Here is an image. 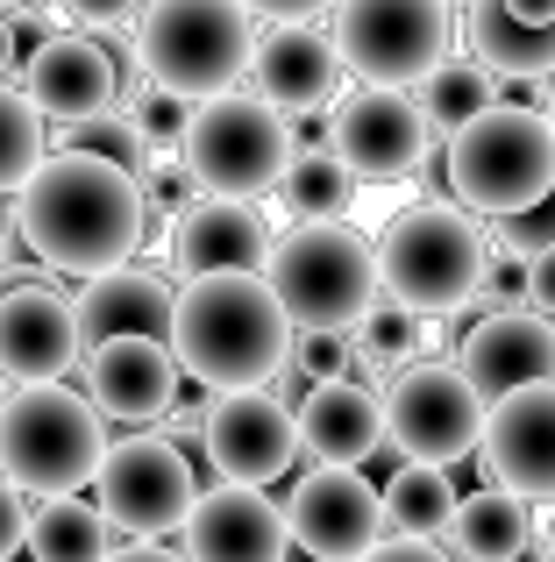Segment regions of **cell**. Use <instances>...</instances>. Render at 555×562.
<instances>
[{
  "label": "cell",
  "instance_id": "obj_1",
  "mask_svg": "<svg viewBox=\"0 0 555 562\" xmlns=\"http://www.w3.org/2000/svg\"><path fill=\"white\" fill-rule=\"evenodd\" d=\"M14 228H22V249L50 271L107 278L136 263L143 228H150V192H143V179L86 150H50L36 179L14 192Z\"/></svg>",
  "mask_w": 555,
  "mask_h": 562
},
{
  "label": "cell",
  "instance_id": "obj_2",
  "mask_svg": "<svg viewBox=\"0 0 555 562\" xmlns=\"http://www.w3.org/2000/svg\"><path fill=\"white\" fill-rule=\"evenodd\" d=\"M179 378L222 392H264L292 363V321L264 278H185L171 300Z\"/></svg>",
  "mask_w": 555,
  "mask_h": 562
},
{
  "label": "cell",
  "instance_id": "obj_3",
  "mask_svg": "<svg viewBox=\"0 0 555 562\" xmlns=\"http://www.w3.org/2000/svg\"><path fill=\"white\" fill-rule=\"evenodd\" d=\"M485 263H491V243L477 228V214L449 200H420L406 214L385 221L377 235V285H385V306L414 321H449L477 300L485 285Z\"/></svg>",
  "mask_w": 555,
  "mask_h": 562
},
{
  "label": "cell",
  "instance_id": "obj_4",
  "mask_svg": "<svg viewBox=\"0 0 555 562\" xmlns=\"http://www.w3.org/2000/svg\"><path fill=\"white\" fill-rule=\"evenodd\" d=\"M143 86L165 100H222L257 57V22L242 0H143L136 14Z\"/></svg>",
  "mask_w": 555,
  "mask_h": 562
},
{
  "label": "cell",
  "instance_id": "obj_5",
  "mask_svg": "<svg viewBox=\"0 0 555 562\" xmlns=\"http://www.w3.org/2000/svg\"><path fill=\"white\" fill-rule=\"evenodd\" d=\"M264 285L278 292L292 335H356L385 306L377 285V243L349 221H314V228L278 235Z\"/></svg>",
  "mask_w": 555,
  "mask_h": 562
},
{
  "label": "cell",
  "instance_id": "obj_6",
  "mask_svg": "<svg viewBox=\"0 0 555 562\" xmlns=\"http://www.w3.org/2000/svg\"><path fill=\"white\" fill-rule=\"evenodd\" d=\"M442 171H449V192L463 200V214L513 221L555 192V128L542 108L499 100L442 143Z\"/></svg>",
  "mask_w": 555,
  "mask_h": 562
},
{
  "label": "cell",
  "instance_id": "obj_7",
  "mask_svg": "<svg viewBox=\"0 0 555 562\" xmlns=\"http://www.w3.org/2000/svg\"><path fill=\"white\" fill-rule=\"evenodd\" d=\"M107 427L93 398L71 384H22L0 406V477L36 498H71L79 484L100 477Z\"/></svg>",
  "mask_w": 555,
  "mask_h": 562
},
{
  "label": "cell",
  "instance_id": "obj_8",
  "mask_svg": "<svg viewBox=\"0 0 555 562\" xmlns=\"http://www.w3.org/2000/svg\"><path fill=\"white\" fill-rule=\"evenodd\" d=\"M179 165H185V179L200 186V200L257 206L292 171V122L278 108H264L257 93L200 100V108L185 114Z\"/></svg>",
  "mask_w": 555,
  "mask_h": 562
},
{
  "label": "cell",
  "instance_id": "obj_9",
  "mask_svg": "<svg viewBox=\"0 0 555 562\" xmlns=\"http://www.w3.org/2000/svg\"><path fill=\"white\" fill-rule=\"evenodd\" d=\"M335 57L363 86L406 93L456 57V0H335Z\"/></svg>",
  "mask_w": 555,
  "mask_h": 562
},
{
  "label": "cell",
  "instance_id": "obj_10",
  "mask_svg": "<svg viewBox=\"0 0 555 562\" xmlns=\"http://www.w3.org/2000/svg\"><path fill=\"white\" fill-rule=\"evenodd\" d=\"M93 492H100L107 527H122L136 541H157L171 527H185V513L200 498V477H193V456L171 435H128V441H107Z\"/></svg>",
  "mask_w": 555,
  "mask_h": 562
},
{
  "label": "cell",
  "instance_id": "obj_11",
  "mask_svg": "<svg viewBox=\"0 0 555 562\" xmlns=\"http://www.w3.org/2000/svg\"><path fill=\"white\" fill-rule=\"evenodd\" d=\"M385 435L399 441L406 463L449 470L485 441V398L463 384L456 363H406L385 384Z\"/></svg>",
  "mask_w": 555,
  "mask_h": 562
},
{
  "label": "cell",
  "instance_id": "obj_12",
  "mask_svg": "<svg viewBox=\"0 0 555 562\" xmlns=\"http://www.w3.org/2000/svg\"><path fill=\"white\" fill-rule=\"evenodd\" d=\"M200 456H207L214 484H250L264 492L299 463V420L278 392H222L200 413Z\"/></svg>",
  "mask_w": 555,
  "mask_h": 562
},
{
  "label": "cell",
  "instance_id": "obj_13",
  "mask_svg": "<svg viewBox=\"0 0 555 562\" xmlns=\"http://www.w3.org/2000/svg\"><path fill=\"white\" fill-rule=\"evenodd\" d=\"M285 535L314 562H363L385 541V492L363 470L314 463L285 498Z\"/></svg>",
  "mask_w": 555,
  "mask_h": 562
},
{
  "label": "cell",
  "instance_id": "obj_14",
  "mask_svg": "<svg viewBox=\"0 0 555 562\" xmlns=\"http://www.w3.org/2000/svg\"><path fill=\"white\" fill-rule=\"evenodd\" d=\"M428 143H434V128H428V114H420V100L385 93V86H356L328 122V150L349 165L356 186L406 179V171L428 157Z\"/></svg>",
  "mask_w": 555,
  "mask_h": 562
},
{
  "label": "cell",
  "instance_id": "obj_15",
  "mask_svg": "<svg viewBox=\"0 0 555 562\" xmlns=\"http://www.w3.org/2000/svg\"><path fill=\"white\" fill-rule=\"evenodd\" d=\"M477 463L499 492L528 498V506H555V384H528L485 406V441Z\"/></svg>",
  "mask_w": 555,
  "mask_h": 562
},
{
  "label": "cell",
  "instance_id": "obj_16",
  "mask_svg": "<svg viewBox=\"0 0 555 562\" xmlns=\"http://www.w3.org/2000/svg\"><path fill=\"white\" fill-rule=\"evenodd\" d=\"M71 363H86L71 300H57L43 278H8V292H0V378L65 384Z\"/></svg>",
  "mask_w": 555,
  "mask_h": 562
},
{
  "label": "cell",
  "instance_id": "obj_17",
  "mask_svg": "<svg viewBox=\"0 0 555 562\" xmlns=\"http://www.w3.org/2000/svg\"><path fill=\"white\" fill-rule=\"evenodd\" d=\"M456 371L485 406H499L506 392H528V384H555V321L520 314V306H491V314L463 335Z\"/></svg>",
  "mask_w": 555,
  "mask_h": 562
},
{
  "label": "cell",
  "instance_id": "obj_18",
  "mask_svg": "<svg viewBox=\"0 0 555 562\" xmlns=\"http://www.w3.org/2000/svg\"><path fill=\"white\" fill-rule=\"evenodd\" d=\"M185 562H285V506L250 484H214L185 513Z\"/></svg>",
  "mask_w": 555,
  "mask_h": 562
},
{
  "label": "cell",
  "instance_id": "obj_19",
  "mask_svg": "<svg viewBox=\"0 0 555 562\" xmlns=\"http://www.w3.org/2000/svg\"><path fill=\"white\" fill-rule=\"evenodd\" d=\"M114 57L107 43L93 36H43L22 65V100L43 114V122H86V114H107L114 108Z\"/></svg>",
  "mask_w": 555,
  "mask_h": 562
},
{
  "label": "cell",
  "instance_id": "obj_20",
  "mask_svg": "<svg viewBox=\"0 0 555 562\" xmlns=\"http://www.w3.org/2000/svg\"><path fill=\"white\" fill-rule=\"evenodd\" d=\"M86 398H93L100 420H128L150 427L179 406V363H171V342H143V335H122V342L93 349L86 357Z\"/></svg>",
  "mask_w": 555,
  "mask_h": 562
},
{
  "label": "cell",
  "instance_id": "obj_21",
  "mask_svg": "<svg viewBox=\"0 0 555 562\" xmlns=\"http://www.w3.org/2000/svg\"><path fill=\"white\" fill-rule=\"evenodd\" d=\"M179 278H264L271 271V221L242 200H193L179 221Z\"/></svg>",
  "mask_w": 555,
  "mask_h": 562
},
{
  "label": "cell",
  "instance_id": "obj_22",
  "mask_svg": "<svg viewBox=\"0 0 555 562\" xmlns=\"http://www.w3.org/2000/svg\"><path fill=\"white\" fill-rule=\"evenodd\" d=\"M250 79H257V100L292 114H314L335 100V79H342V57H335V36L306 22H278L257 36V57H250Z\"/></svg>",
  "mask_w": 555,
  "mask_h": 562
},
{
  "label": "cell",
  "instance_id": "obj_23",
  "mask_svg": "<svg viewBox=\"0 0 555 562\" xmlns=\"http://www.w3.org/2000/svg\"><path fill=\"white\" fill-rule=\"evenodd\" d=\"M292 420H299V456L335 463V470H356L363 456L385 441V392L363 384V378H335V384L299 392Z\"/></svg>",
  "mask_w": 555,
  "mask_h": 562
},
{
  "label": "cell",
  "instance_id": "obj_24",
  "mask_svg": "<svg viewBox=\"0 0 555 562\" xmlns=\"http://www.w3.org/2000/svg\"><path fill=\"white\" fill-rule=\"evenodd\" d=\"M171 300H179V292L157 271H143V263H122V271L93 278V285L79 292V306H71V321H79V357L122 342V335L171 342Z\"/></svg>",
  "mask_w": 555,
  "mask_h": 562
},
{
  "label": "cell",
  "instance_id": "obj_25",
  "mask_svg": "<svg viewBox=\"0 0 555 562\" xmlns=\"http://www.w3.org/2000/svg\"><path fill=\"white\" fill-rule=\"evenodd\" d=\"M449 535H456V555L463 562H528L534 506H528V498H513V492H499V484H485V492L456 498Z\"/></svg>",
  "mask_w": 555,
  "mask_h": 562
},
{
  "label": "cell",
  "instance_id": "obj_26",
  "mask_svg": "<svg viewBox=\"0 0 555 562\" xmlns=\"http://www.w3.org/2000/svg\"><path fill=\"white\" fill-rule=\"evenodd\" d=\"M463 36H471V57L491 71V79H499V71L506 79H555V29L513 22L499 0H471Z\"/></svg>",
  "mask_w": 555,
  "mask_h": 562
},
{
  "label": "cell",
  "instance_id": "obj_27",
  "mask_svg": "<svg viewBox=\"0 0 555 562\" xmlns=\"http://www.w3.org/2000/svg\"><path fill=\"white\" fill-rule=\"evenodd\" d=\"M29 555L36 562H107L114 555V527L100 506L86 498H43L29 513Z\"/></svg>",
  "mask_w": 555,
  "mask_h": 562
},
{
  "label": "cell",
  "instance_id": "obj_28",
  "mask_svg": "<svg viewBox=\"0 0 555 562\" xmlns=\"http://www.w3.org/2000/svg\"><path fill=\"white\" fill-rule=\"evenodd\" d=\"M456 520V484L449 470H428V463H399L385 484V535H406V541H434L449 535Z\"/></svg>",
  "mask_w": 555,
  "mask_h": 562
},
{
  "label": "cell",
  "instance_id": "obj_29",
  "mask_svg": "<svg viewBox=\"0 0 555 562\" xmlns=\"http://www.w3.org/2000/svg\"><path fill=\"white\" fill-rule=\"evenodd\" d=\"M278 206H285L299 228H314V221H342L349 206H356V179H349V165L335 150H299L292 171L278 179Z\"/></svg>",
  "mask_w": 555,
  "mask_h": 562
},
{
  "label": "cell",
  "instance_id": "obj_30",
  "mask_svg": "<svg viewBox=\"0 0 555 562\" xmlns=\"http://www.w3.org/2000/svg\"><path fill=\"white\" fill-rule=\"evenodd\" d=\"M485 108H499V79H491L477 57H449L442 71L420 79V114H428V128H442V143L456 136L463 122H477Z\"/></svg>",
  "mask_w": 555,
  "mask_h": 562
},
{
  "label": "cell",
  "instance_id": "obj_31",
  "mask_svg": "<svg viewBox=\"0 0 555 562\" xmlns=\"http://www.w3.org/2000/svg\"><path fill=\"white\" fill-rule=\"evenodd\" d=\"M57 150H86V157H100V165L128 171V179H143V171H150V136H143V122H136V108H128V100H114L107 114L71 122Z\"/></svg>",
  "mask_w": 555,
  "mask_h": 562
},
{
  "label": "cell",
  "instance_id": "obj_32",
  "mask_svg": "<svg viewBox=\"0 0 555 562\" xmlns=\"http://www.w3.org/2000/svg\"><path fill=\"white\" fill-rule=\"evenodd\" d=\"M43 157H50V150H43V114L29 108L14 86H0V200L36 179Z\"/></svg>",
  "mask_w": 555,
  "mask_h": 562
},
{
  "label": "cell",
  "instance_id": "obj_33",
  "mask_svg": "<svg viewBox=\"0 0 555 562\" xmlns=\"http://www.w3.org/2000/svg\"><path fill=\"white\" fill-rule=\"evenodd\" d=\"M548 249H555V192L534 200L528 214H513V221H491V257L499 263H520V271H528L534 257H548Z\"/></svg>",
  "mask_w": 555,
  "mask_h": 562
},
{
  "label": "cell",
  "instance_id": "obj_34",
  "mask_svg": "<svg viewBox=\"0 0 555 562\" xmlns=\"http://www.w3.org/2000/svg\"><path fill=\"white\" fill-rule=\"evenodd\" d=\"M356 349L385 371V363L406 357V349H434V328H428V321H414V314H399V306H377V314L356 328Z\"/></svg>",
  "mask_w": 555,
  "mask_h": 562
},
{
  "label": "cell",
  "instance_id": "obj_35",
  "mask_svg": "<svg viewBox=\"0 0 555 562\" xmlns=\"http://www.w3.org/2000/svg\"><path fill=\"white\" fill-rule=\"evenodd\" d=\"M349 357H356V342H342V335H292V363L278 378H292V384H335V378H349Z\"/></svg>",
  "mask_w": 555,
  "mask_h": 562
},
{
  "label": "cell",
  "instance_id": "obj_36",
  "mask_svg": "<svg viewBox=\"0 0 555 562\" xmlns=\"http://www.w3.org/2000/svg\"><path fill=\"white\" fill-rule=\"evenodd\" d=\"M14 549H29V506H22V492L0 477V562H8Z\"/></svg>",
  "mask_w": 555,
  "mask_h": 562
},
{
  "label": "cell",
  "instance_id": "obj_37",
  "mask_svg": "<svg viewBox=\"0 0 555 562\" xmlns=\"http://www.w3.org/2000/svg\"><path fill=\"white\" fill-rule=\"evenodd\" d=\"M65 14L86 29H122L128 14H143V0H65Z\"/></svg>",
  "mask_w": 555,
  "mask_h": 562
},
{
  "label": "cell",
  "instance_id": "obj_38",
  "mask_svg": "<svg viewBox=\"0 0 555 562\" xmlns=\"http://www.w3.org/2000/svg\"><path fill=\"white\" fill-rule=\"evenodd\" d=\"M250 14H264V22L278 29V22H314V14H328L335 0H242Z\"/></svg>",
  "mask_w": 555,
  "mask_h": 562
},
{
  "label": "cell",
  "instance_id": "obj_39",
  "mask_svg": "<svg viewBox=\"0 0 555 562\" xmlns=\"http://www.w3.org/2000/svg\"><path fill=\"white\" fill-rule=\"evenodd\" d=\"M363 562H449V555L434 549V541H406V535H385V541H377V549L363 555Z\"/></svg>",
  "mask_w": 555,
  "mask_h": 562
},
{
  "label": "cell",
  "instance_id": "obj_40",
  "mask_svg": "<svg viewBox=\"0 0 555 562\" xmlns=\"http://www.w3.org/2000/svg\"><path fill=\"white\" fill-rule=\"evenodd\" d=\"M528 300H534V314H548V321H555V249L528 263Z\"/></svg>",
  "mask_w": 555,
  "mask_h": 562
},
{
  "label": "cell",
  "instance_id": "obj_41",
  "mask_svg": "<svg viewBox=\"0 0 555 562\" xmlns=\"http://www.w3.org/2000/svg\"><path fill=\"white\" fill-rule=\"evenodd\" d=\"M513 22H528V29H555V0H499Z\"/></svg>",
  "mask_w": 555,
  "mask_h": 562
},
{
  "label": "cell",
  "instance_id": "obj_42",
  "mask_svg": "<svg viewBox=\"0 0 555 562\" xmlns=\"http://www.w3.org/2000/svg\"><path fill=\"white\" fill-rule=\"evenodd\" d=\"M107 562H185V555H171V549H157V541H128V549H114Z\"/></svg>",
  "mask_w": 555,
  "mask_h": 562
},
{
  "label": "cell",
  "instance_id": "obj_43",
  "mask_svg": "<svg viewBox=\"0 0 555 562\" xmlns=\"http://www.w3.org/2000/svg\"><path fill=\"white\" fill-rule=\"evenodd\" d=\"M8 57H14V29H8V14H0V71H8Z\"/></svg>",
  "mask_w": 555,
  "mask_h": 562
},
{
  "label": "cell",
  "instance_id": "obj_44",
  "mask_svg": "<svg viewBox=\"0 0 555 562\" xmlns=\"http://www.w3.org/2000/svg\"><path fill=\"white\" fill-rule=\"evenodd\" d=\"M542 114H548V128H555V79H548V100H542Z\"/></svg>",
  "mask_w": 555,
  "mask_h": 562
},
{
  "label": "cell",
  "instance_id": "obj_45",
  "mask_svg": "<svg viewBox=\"0 0 555 562\" xmlns=\"http://www.w3.org/2000/svg\"><path fill=\"white\" fill-rule=\"evenodd\" d=\"M14 8H29V0H0V14H14Z\"/></svg>",
  "mask_w": 555,
  "mask_h": 562
},
{
  "label": "cell",
  "instance_id": "obj_46",
  "mask_svg": "<svg viewBox=\"0 0 555 562\" xmlns=\"http://www.w3.org/2000/svg\"><path fill=\"white\" fill-rule=\"evenodd\" d=\"M0 406H8V392H0Z\"/></svg>",
  "mask_w": 555,
  "mask_h": 562
}]
</instances>
